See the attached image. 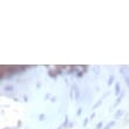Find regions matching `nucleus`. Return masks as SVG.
<instances>
[]
</instances>
